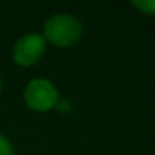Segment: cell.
I'll use <instances>...</instances> for the list:
<instances>
[{
    "label": "cell",
    "instance_id": "6da1fadb",
    "mask_svg": "<svg viewBox=\"0 0 155 155\" xmlns=\"http://www.w3.org/2000/svg\"><path fill=\"white\" fill-rule=\"evenodd\" d=\"M82 26L74 17L68 14H59L49 18L44 25V37L59 47L73 46L81 38Z\"/></svg>",
    "mask_w": 155,
    "mask_h": 155
},
{
    "label": "cell",
    "instance_id": "7a4b0ae2",
    "mask_svg": "<svg viewBox=\"0 0 155 155\" xmlns=\"http://www.w3.org/2000/svg\"><path fill=\"white\" fill-rule=\"evenodd\" d=\"M26 104L35 111H47L56 105L58 91L47 79H34L25 90Z\"/></svg>",
    "mask_w": 155,
    "mask_h": 155
},
{
    "label": "cell",
    "instance_id": "3957f363",
    "mask_svg": "<svg viewBox=\"0 0 155 155\" xmlns=\"http://www.w3.org/2000/svg\"><path fill=\"white\" fill-rule=\"evenodd\" d=\"M46 50V38L38 34L23 35L14 46V61L20 65H34Z\"/></svg>",
    "mask_w": 155,
    "mask_h": 155
},
{
    "label": "cell",
    "instance_id": "277c9868",
    "mask_svg": "<svg viewBox=\"0 0 155 155\" xmlns=\"http://www.w3.org/2000/svg\"><path fill=\"white\" fill-rule=\"evenodd\" d=\"M132 5L144 14L155 15V0H135V2H132Z\"/></svg>",
    "mask_w": 155,
    "mask_h": 155
},
{
    "label": "cell",
    "instance_id": "5b68a950",
    "mask_svg": "<svg viewBox=\"0 0 155 155\" xmlns=\"http://www.w3.org/2000/svg\"><path fill=\"white\" fill-rule=\"evenodd\" d=\"M0 155H14V150H12L11 143L2 134H0Z\"/></svg>",
    "mask_w": 155,
    "mask_h": 155
}]
</instances>
